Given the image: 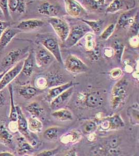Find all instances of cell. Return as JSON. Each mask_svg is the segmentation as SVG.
<instances>
[{
  "mask_svg": "<svg viewBox=\"0 0 139 156\" xmlns=\"http://www.w3.org/2000/svg\"><path fill=\"white\" fill-rule=\"evenodd\" d=\"M36 42L48 50L59 63L64 64L59 40L55 36L50 33L39 34L36 36Z\"/></svg>",
  "mask_w": 139,
  "mask_h": 156,
  "instance_id": "6da1fadb",
  "label": "cell"
},
{
  "mask_svg": "<svg viewBox=\"0 0 139 156\" xmlns=\"http://www.w3.org/2000/svg\"><path fill=\"white\" fill-rule=\"evenodd\" d=\"M128 82L125 78L119 80L113 87L110 98L112 109H118L125 102L128 94Z\"/></svg>",
  "mask_w": 139,
  "mask_h": 156,
  "instance_id": "7a4b0ae2",
  "label": "cell"
},
{
  "mask_svg": "<svg viewBox=\"0 0 139 156\" xmlns=\"http://www.w3.org/2000/svg\"><path fill=\"white\" fill-rule=\"evenodd\" d=\"M89 32H92L91 30L86 23L76 25L72 27L70 29L68 37L64 42L65 47L70 48L75 46Z\"/></svg>",
  "mask_w": 139,
  "mask_h": 156,
  "instance_id": "3957f363",
  "label": "cell"
},
{
  "mask_svg": "<svg viewBox=\"0 0 139 156\" xmlns=\"http://www.w3.org/2000/svg\"><path fill=\"white\" fill-rule=\"evenodd\" d=\"M78 101L89 108H96L103 104L102 94L98 90H91L89 92L80 93L78 94Z\"/></svg>",
  "mask_w": 139,
  "mask_h": 156,
  "instance_id": "277c9868",
  "label": "cell"
},
{
  "mask_svg": "<svg viewBox=\"0 0 139 156\" xmlns=\"http://www.w3.org/2000/svg\"><path fill=\"white\" fill-rule=\"evenodd\" d=\"M26 48H12L4 55L0 61V71L8 70L9 68L18 62L20 59L27 53Z\"/></svg>",
  "mask_w": 139,
  "mask_h": 156,
  "instance_id": "5b68a950",
  "label": "cell"
},
{
  "mask_svg": "<svg viewBox=\"0 0 139 156\" xmlns=\"http://www.w3.org/2000/svg\"><path fill=\"white\" fill-rule=\"evenodd\" d=\"M48 21L61 41L64 42L70 34V27L68 23L57 17H51Z\"/></svg>",
  "mask_w": 139,
  "mask_h": 156,
  "instance_id": "8992f818",
  "label": "cell"
},
{
  "mask_svg": "<svg viewBox=\"0 0 139 156\" xmlns=\"http://www.w3.org/2000/svg\"><path fill=\"white\" fill-rule=\"evenodd\" d=\"M65 67L70 73L80 74L87 73L89 68L80 59L74 55H70L64 62Z\"/></svg>",
  "mask_w": 139,
  "mask_h": 156,
  "instance_id": "52a82bcc",
  "label": "cell"
},
{
  "mask_svg": "<svg viewBox=\"0 0 139 156\" xmlns=\"http://www.w3.org/2000/svg\"><path fill=\"white\" fill-rule=\"evenodd\" d=\"M17 114H18V119L17 121V129L25 136V138L29 141L30 144L34 147L37 144V142L34 138H32L30 133L29 132L28 121L25 118L22 110L20 107L16 106Z\"/></svg>",
  "mask_w": 139,
  "mask_h": 156,
  "instance_id": "ba28073f",
  "label": "cell"
},
{
  "mask_svg": "<svg viewBox=\"0 0 139 156\" xmlns=\"http://www.w3.org/2000/svg\"><path fill=\"white\" fill-rule=\"evenodd\" d=\"M23 64V60H20L14 67L6 71L0 81V90L5 89L6 87L11 83V82L18 76L22 71Z\"/></svg>",
  "mask_w": 139,
  "mask_h": 156,
  "instance_id": "9c48e42d",
  "label": "cell"
},
{
  "mask_svg": "<svg viewBox=\"0 0 139 156\" xmlns=\"http://www.w3.org/2000/svg\"><path fill=\"white\" fill-rule=\"evenodd\" d=\"M66 12L73 18H81L87 15L86 9L76 0H64Z\"/></svg>",
  "mask_w": 139,
  "mask_h": 156,
  "instance_id": "30bf717a",
  "label": "cell"
},
{
  "mask_svg": "<svg viewBox=\"0 0 139 156\" xmlns=\"http://www.w3.org/2000/svg\"><path fill=\"white\" fill-rule=\"evenodd\" d=\"M34 55L36 64L39 67L49 66L55 59L53 55L42 46L37 50Z\"/></svg>",
  "mask_w": 139,
  "mask_h": 156,
  "instance_id": "8fae6325",
  "label": "cell"
},
{
  "mask_svg": "<svg viewBox=\"0 0 139 156\" xmlns=\"http://www.w3.org/2000/svg\"><path fill=\"white\" fill-rule=\"evenodd\" d=\"M73 92L74 87H71L54 98L50 103L51 109L54 111L62 108L71 98Z\"/></svg>",
  "mask_w": 139,
  "mask_h": 156,
  "instance_id": "7c38bea8",
  "label": "cell"
},
{
  "mask_svg": "<svg viewBox=\"0 0 139 156\" xmlns=\"http://www.w3.org/2000/svg\"><path fill=\"white\" fill-rule=\"evenodd\" d=\"M139 16L137 8L131 9L121 14L118 20V24L123 28L131 27L134 24L136 18Z\"/></svg>",
  "mask_w": 139,
  "mask_h": 156,
  "instance_id": "4fadbf2b",
  "label": "cell"
},
{
  "mask_svg": "<svg viewBox=\"0 0 139 156\" xmlns=\"http://www.w3.org/2000/svg\"><path fill=\"white\" fill-rule=\"evenodd\" d=\"M45 22L39 19H29L20 21L16 26V28L21 31H34L43 27Z\"/></svg>",
  "mask_w": 139,
  "mask_h": 156,
  "instance_id": "5bb4252c",
  "label": "cell"
},
{
  "mask_svg": "<svg viewBox=\"0 0 139 156\" xmlns=\"http://www.w3.org/2000/svg\"><path fill=\"white\" fill-rule=\"evenodd\" d=\"M20 32L22 31L18 29L12 28L10 26L4 31L0 37V53L11 42L13 38Z\"/></svg>",
  "mask_w": 139,
  "mask_h": 156,
  "instance_id": "9a60e30c",
  "label": "cell"
},
{
  "mask_svg": "<svg viewBox=\"0 0 139 156\" xmlns=\"http://www.w3.org/2000/svg\"><path fill=\"white\" fill-rule=\"evenodd\" d=\"M36 63L35 55L33 51H30L26 58L23 61V67L20 73L27 78H30L34 71Z\"/></svg>",
  "mask_w": 139,
  "mask_h": 156,
  "instance_id": "2e32d148",
  "label": "cell"
},
{
  "mask_svg": "<svg viewBox=\"0 0 139 156\" xmlns=\"http://www.w3.org/2000/svg\"><path fill=\"white\" fill-rule=\"evenodd\" d=\"M0 142L12 149L14 147V137L7 129L5 123L1 120H0Z\"/></svg>",
  "mask_w": 139,
  "mask_h": 156,
  "instance_id": "e0dca14e",
  "label": "cell"
},
{
  "mask_svg": "<svg viewBox=\"0 0 139 156\" xmlns=\"http://www.w3.org/2000/svg\"><path fill=\"white\" fill-rule=\"evenodd\" d=\"M82 138L80 132L73 129L62 135L60 138L61 143L64 145H73L79 142Z\"/></svg>",
  "mask_w": 139,
  "mask_h": 156,
  "instance_id": "ac0fdd59",
  "label": "cell"
},
{
  "mask_svg": "<svg viewBox=\"0 0 139 156\" xmlns=\"http://www.w3.org/2000/svg\"><path fill=\"white\" fill-rule=\"evenodd\" d=\"M77 84H78V83H76L73 81H71L62 84V85L50 88L48 90L47 98L51 102L54 98H55L59 94L64 92L65 90H66L71 87H75V85Z\"/></svg>",
  "mask_w": 139,
  "mask_h": 156,
  "instance_id": "d6986e66",
  "label": "cell"
},
{
  "mask_svg": "<svg viewBox=\"0 0 139 156\" xmlns=\"http://www.w3.org/2000/svg\"><path fill=\"white\" fill-rule=\"evenodd\" d=\"M37 12L44 16L56 17L59 14V9L56 6L49 2H45L40 4L37 9Z\"/></svg>",
  "mask_w": 139,
  "mask_h": 156,
  "instance_id": "ffe728a7",
  "label": "cell"
},
{
  "mask_svg": "<svg viewBox=\"0 0 139 156\" xmlns=\"http://www.w3.org/2000/svg\"><path fill=\"white\" fill-rule=\"evenodd\" d=\"M45 76L47 82V88L50 89L65 83L64 77L60 73L52 72L48 73Z\"/></svg>",
  "mask_w": 139,
  "mask_h": 156,
  "instance_id": "44dd1931",
  "label": "cell"
},
{
  "mask_svg": "<svg viewBox=\"0 0 139 156\" xmlns=\"http://www.w3.org/2000/svg\"><path fill=\"white\" fill-rule=\"evenodd\" d=\"M9 10L11 12L19 14H25L26 11V3L25 0H8Z\"/></svg>",
  "mask_w": 139,
  "mask_h": 156,
  "instance_id": "7402d4cb",
  "label": "cell"
},
{
  "mask_svg": "<svg viewBox=\"0 0 139 156\" xmlns=\"http://www.w3.org/2000/svg\"><path fill=\"white\" fill-rule=\"evenodd\" d=\"M52 115L55 119L61 121H69L73 119V115L70 110L66 108H60L54 110Z\"/></svg>",
  "mask_w": 139,
  "mask_h": 156,
  "instance_id": "603a6c76",
  "label": "cell"
},
{
  "mask_svg": "<svg viewBox=\"0 0 139 156\" xmlns=\"http://www.w3.org/2000/svg\"><path fill=\"white\" fill-rule=\"evenodd\" d=\"M105 118L109 123V131L118 129L125 126V122L119 115L115 114L112 116L106 117Z\"/></svg>",
  "mask_w": 139,
  "mask_h": 156,
  "instance_id": "cb8c5ba5",
  "label": "cell"
},
{
  "mask_svg": "<svg viewBox=\"0 0 139 156\" xmlns=\"http://www.w3.org/2000/svg\"><path fill=\"white\" fill-rule=\"evenodd\" d=\"M26 109L32 116L36 117L38 119L45 115L44 108L37 102H33L29 104L26 106Z\"/></svg>",
  "mask_w": 139,
  "mask_h": 156,
  "instance_id": "d4e9b609",
  "label": "cell"
},
{
  "mask_svg": "<svg viewBox=\"0 0 139 156\" xmlns=\"http://www.w3.org/2000/svg\"><path fill=\"white\" fill-rule=\"evenodd\" d=\"M18 153L20 155H23L34 151V148L23 137L18 138Z\"/></svg>",
  "mask_w": 139,
  "mask_h": 156,
  "instance_id": "484cf974",
  "label": "cell"
},
{
  "mask_svg": "<svg viewBox=\"0 0 139 156\" xmlns=\"http://www.w3.org/2000/svg\"><path fill=\"white\" fill-rule=\"evenodd\" d=\"M9 90L10 95V103H11V110L9 114V120L11 121L17 122L18 119V114L16 106L15 105L14 101V93L12 90V85L11 84L9 85Z\"/></svg>",
  "mask_w": 139,
  "mask_h": 156,
  "instance_id": "4316f807",
  "label": "cell"
},
{
  "mask_svg": "<svg viewBox=\"0 0 139 156\" xmlns=\"http://www.w3.org/2000/svg\"><path fill=\"white\" fill-rule=\"evenodd\" d=\"M82 21L84 23L87 25L91 31L94 34H99L101 32L102 28L103 26L104 20H88L82 19Z\"/></svg>",
  "mask_w": 139,
  "mask_h": 156,
  "instance_id": "83f0119b",
  "label": "cell"
},
{
  "mask_svg": "<svg viewBox=\"0 0 139 156\" xmlns=\"http://www.w3.org/2000/svg\"><path fill=\"white\" fill-rule=\"evenodd\" d=\"M18 93L22 98L29 99L36 96L37 93V90L35 87L30 85H26L20 88Z\"/></svg>",
  "mask_w": 139,
  "mask_h": 156,
  "instance_id": "f1b7e54d",
  "label": "cell"
},
{
  "mask_svg": "<svg viewBox=\"0 0 139 156\" xmlns=\"http://www.w3.org/2000/svg\"><path fill=\"white\" fill-rule=\"evenodd\" d=\"M28 125L29 130L34 133L41 131L43 128V124L41 121L39 119L34 116H32L29 119Z\"/></svg>",
  "mask_w": 139,
  "mask_h": 156,
  "instance_id": "f546056e",
  "label": "cell"
},
{
  "mask_svg": "<svg viewBox=\"0 0 139 156\" xmlns=\"http://www.w3.org/2000/svg\"><path fill=\"white\" fill-rule=\"evenodd\" d=\"M123 6V2L121 0H112L105 12L107 14H114L121 10Z\"/></svg>",
  "mask_w": 139,
  "mask_h": 156,
  "instance_id": "4dcf8cb0",
  "label": "cell"
},
{
  "mask_svg": "<svg viewBox=\"0 0 139 156\" xmlns=\"http://www.w3.org/2000/svg\"><path fill=\"white\" fill-rule=\"evenodd\" d=\"M98 124L94 121L88 120L84 122L82 126V131L84 134L88 135L94 133L98 129Z\"/></svg>",
  "mask_w": 139,
  "mask_h": 156,
  "instance_id": "1f68e13d",
  "label": "cell"
},
{
  "mask_svg": "<svg viewBox=\"0 0 139 156\" xmlns=\"http://www.w3.org/2000/svg\"><path fill=\"white\" fill-rule=\"evenodd\" d=\"M85 40V48L88 51H92L94 50L96 47V43L95 40V36L92 32L87 33L84 37Z\"/></svg>",
  "mask_w": 139,
  "mask_h": 156,
  "instance_id": "d6a6232c",
  "label": "cell"
},
{
  "mask_svg": "<svg viewBox=\"0 0 139 156\" xmlns=\"http://www.w3.org/2000/svg\"><path fill=\"white\" fill-rule=\"evenodd\" d=\"M134 105L131 107L129 108L128 110V114L130 118V121H131L132 124H139V107L138 105Z\"/></svg>",
  "mask_w": 139,
  "mask_h": 156,
  "instance_id": "836d02e7",
  "label": "cell"
},
{
  "mask_svg": "<svg viewBox=\"0 0 139 156\" xmlns=\"http://www.w3.org/2000/svg\"><path fill=\"white\" fill-rule=\"evenodd\" d=\"M86 7L93 10H96L105 5L106 0H83Z\"/></svg>",
  "mask_w": 139,
  "mask_h": 156,
  "instance_id": "e575fe53",
  "label": "cell"
},
{
  "mask_svg": "<svg viewBox=\"0 0 139 156\" xmlns=\"http://www.w3.org/2000/svg\"><path fill=\"white\" fill-rule=\"evenodd\" d=\"M116 25L115 23H112L109 25L103 32H101L100 35V39L103 40H107L111 37L113 33L114 32L116 29Z\"/></svg>",
  "mask_w": 139,
  "mask_h": 156,
  "instance_id": "d590c367",
  "label": "cell"
},
{
  "mask_svg": "<svg viewBox=\"0 0 139 156\" xmlns=\"http://www.w3.org/2000/svg\"><path fill=\"white\" fill-rule=\"evenodd\" d=\"M59 134V129L57 127H51L46 129L43 136L47 140H53L57 138Z\"/></svg>",
  "mask_w": 139,
  "mask_h": 156,
  "instance_id": "8d00e7d4",
  "label": "cell"
},
{
  "mask_svg": "<svg viewBox=\"0 0 139 156\" xmlns=\"http://www.w3.org/2000/svg\"><path fill=\"white\" fill-rule=\"evenodd\" d=\"M114 50L115 55L116 56L118 59H121L123 50L124 46L120 41L116 40L113 43V47L112 48Z\"/></svg>",
  "mask_w": 139,
  "mask_h": 156,
  "instance_id": "74e56055",
  "label": "cell"
},
{
  "mask_svg": "<svg viewBox=\"0 0 139 156\" xmlns=\"http://www.w3.org/2000/svg\"><path fill=\"white\" fill-rule=\"evenodd\" d=\"M0 8L2 9L6 20L8 21L9 18V12L8 7V0H0Z\"/></svg>",
  "mask_w": 139,
  "mask_h": 156,
  "instance_id": "f35d334b",
  "label": "cell"
},
{
  "mask_svg": "<svg viewBox=\"0 0 139 156\" xmlns=\"http://www.w3.org/2000/svg\"><path fill=\"white\" fill-rule=\"evenodd\" d=\"M120 143L119 138L117 137H114L109 138L105 142V145L109 147V148H117Z\"/></svg>",
  "mask_w": 139,
  "mask_h": 156,
  "instance_id": "ab89813d",
  "label": "cell"
},
{
  "mask_svg": "<svg viewBox=\"0 0 139 156\" xmlns=\"http://www.w3.org/2000/svg\"><path fill=\"white\" fill-rule=\"evenodd\" d=\"M36 87L39 89H45L47 88V82L45 76H39L36 79L35 81Z\"/></svg>",
  "mask_w": 139,
  "mask_h": 156,
  "instance_id": "60d3db41",
  "label": "cell"
},
{
  "mask_svg": "<svg viewBox=\"0 0 139 156\" xmlns=\"http://www.w3.org/2000/svg\"><path fill=\"white\" fill-rule=\"evenodd\" d=\"M123 71L120 68H114L109 72V76L112 80H117L120 78L123 75Z\"/></svg>",
  "mask_w": 139,
  "mask_h": 156,
  "instance_id": "b9f144b4",
  "label": "cell"
},
{
  "mask_svg": "<svg viewBox=\"0 0 139 156\" xmlns=\"http://www.w3.org/2000/svg\"><path fill=\"white\" fill-rule=\"evenodd\" d=\"M103 55L106 58H112L114 56V50L112 48L106 47L104 48L103 51Z\"/></svg>",
  "mask_w": 139,
  "mask_h": 156,
  "instance_id": "7bdbcfd3",
  "label": "cell"
},
{
  "mask_svg": "<svg viewBox=\"0 0 139 156\" xmlns=\"http://www.w3.org/2000/svg\"><path fill=\"white\" fill-rule=\"evenodd\" d=\"M59 148H56L54 149H50V150H46V151H41L40 153H39L37 154H35V156H53L55 155L58 151H59Z\"/></svg>",
  "mask_w": 139,
  "mask_h": 156,
  "instance_id": "ee69618b",
  "label": "cell"
},
{
  "mask_svg": "<svg viewBox=\"0 0 139 156\" xmlns=\"http://www.w3.org/2000/svg\"><path fill=\"white\" fill-rule=\"evenodd\" d=\"M4 90H0V108L5 105L7 101V94Z\"/></svg>",
  "mask_w": 139,
  "mask_h": 156,
  "instance_id": "f6af8a7d",
  "label": "cell"
},
{
  "mask_svg": "<svg viewBox=\"0 0 139 156\" xmlns=\"http://www.w3.org/2000/svg\"><path fill=\"white\" fill-rule=\"evenodd\" d=\"M129 43L133 48L138 47L139 43V39L138 35H134L129 39Z\"/></svg>",
  "mask_w": 139,
  "mask_h": 156,
  "instance_id": "bcb514c9",
  "label": "cell"
},
{
  "mask_svg": "<svg viewBox=\"0 0 139 156\" xmlns=\"http://www.w3.org/2000/svg\"><path fill=\"white\" fill-rule=\"evenodd\" d=\"M11 25L10 22L7 20L5 21H1L0 20V37L4 32V31L7 28V27H9Z\"/></svg>",
  "mask_w": 139,
  "mask_h": 156,
  "instance_id": "7dc6e473",
  "label": "cell"
},
{
  "mask_svg": "<svg viewBox=\"0 0 139 156\" xmlns=\"http://www.w3.org/2000/svg\"><path fill=\"white\" fill-rule=\"evenodd\" d=\"M65 156H77V153L75 149H71L66 153Z\"/></svg>",
  "mask_w": 139,
  "mask_h": 156,
  "instance_id": "c3c4849f",
  "label": "cell"
},
{
  "mask_svg": "<svg viewBox=\"0 0 139 156\" xmlns=\"http://www.w3.org/2000/svg\"><path fill=\"white\" fill-rule=\"evenodd\" d=\"M0 20L1 21H5V20H6L3 12L2 9L1 8H0Z\"/></svg>",
  "mask_w": 139,
  "mask_h": 156,
  "instance_id": "681fc988",
  "label": "cell"
},
{
  "mask_svg": "<svg viewBox=\"0 0 139 156\" xmlns=\"http://www.w3.org/2000/svg\"><path fill=\"white\" fill-rule=\"evenodd\" d=\"M0 156H14V154L12 153H9V152H3V153H0Z\"/></svg>",
  "mask_w": 139,
  "mask_h": 156,
  "instance_id": "f907efd6",
  "label": "cell"
},
{
  "mask_svg": "<svg viewBox=\"0 0 139 156\" xmlns=\"http://www.w3.org/2000/svg\"><path fill=\"white\" fill-rule=\"evenodd\" d=\"M6 71H7V70H6ZM6 71H3L2 73H0V81H1V80L2 79V77L4 75L5 73H6Z\"/></svg>",
  "mask_w": 139,
  "mask_h": 156,
  "instance_id": "816d5d0a",
  "label": "cell"
}]
</instances>
